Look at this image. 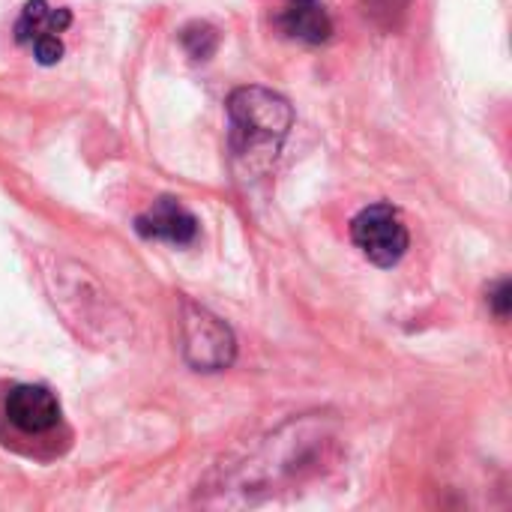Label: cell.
Returning <instances> with one entry per match:
<instances>
[{
    "label": "cell",
    "instance_id": "3957f363",
    "mask_svg": "<svg viewBox=\"0 0 512 512\" xmlns=\"http://www.w3.org/2000/svg\"><path fill=\"white\" fill-rule=\"evenodd\" d=\"M351 240L375 267H396L411 246V234L399 210L390 204H372L360 210L351 222Z\"/></svg>",
    "mask_w": 512,
    "mask_h": 512
},
{
    "label": "cell",
    "instance_id": "5b68a950",
    "mask_svg": "<svg viewBox=\"0 0 512 512\" xmlns=\"http://www.w3.org/2000/svg\"><path fill=\"white\" fill-rule=\"evenodd\" d=\"M135 231L147 240H165L174 246H189L198 237V219L174 198H159L147 213L135 219Z\"/></svg>",
    "mask_w": 512,
    "mask_h": 512
},
{
    "label": "cell",
    "instance_id": "9c48e42d",
    "mask_svg": "<svg viewBox=\"0 0 512 512\" xmlns=\"http://www.w3.org/2000/svg\"><path fill=\"white\" fill-rule=\"evenodd\" d=\"M30 48H33V57H36L42 66H54V63L63 57V42H60V36H57V33L39 36Z\"/></svg>",
    "mask_w": 512,
    "mask_h": 512
},
{
    "label": "cell",
    "instance_id": "8992f818",
    "mask_svg": "<svg viewBox=\"0 0 512 512\" xmlns=\"http://www.w3.org/2000/svg\"><path fill=\"white\" fill-rule=\"evenodd\" d=\"M276 27L282 36L306 45H321L333 36V18L321 0H282L276 9Z\"/></svg>",
    "mask_w": 512,
    "mask_h": 512
},
{
    "label": "cell",
    "instance_id": "6da1fadb",
    "mask_svg": "<svg viewBox=\"0 0 512 512\" xmlns=\"http://www.w3.org/2000/svg\"><path fill=\"white\" fill-rule=\"evenodd\" d=\"M231 150L246 162H270L294 126L291 102L267 87L249 84L228 96Z\"/></svg>",
    "mask_w": 512,
    "mask_h": 512
},
{
    "label": "cell",
    "instance_id": "30bf717a",
    "mask_svg": "<svg viewBox=\"0 0 512 512\" xmlns=\"http://www.w3.org/2000/svg\"><path fill=\"white\" fill-rule=\"evenodd\" d=\"M489 306H492V312L498 315V321H507V318H510L512 288H510V282H507V279L495 285V291L489 294Z\"/></svg>",
    "mask_w": 512,
    "mask_h": 512
},
{
    "label": "cell",
    "instance_id": "7a4b0ae2",
    "mask_svg": "<svg viewBox=\"0 0 512 512\" xmlns=\"http://www.w3.org/2000/svg\"><path fill=\"white\" fill-rule=\"evenodd\" d=\"M183 357L195 372H222L237 357V342L231 327L207 312L204 306L183 303Z\"/></svg>",
    "mask_w": 512,
    "mask_h": 512
},
{
    "label": "cell",
    "instance_id": "ba28073f",
    "mask_svg": "<svg viewBox=\"0 0 512 512\" xmlns=\"http://www.w3.org/2000/svg\"><path fill=\"white\" fill-rule=\"evenodd\" d=\"M180 42L192 60H210L219 48V30L207 21H192L180 30Z\"/></svg>",
    "mask_w": 512,
    "mask_h": 512
},
{
    "label": "cell",
    "instance_id": "277c9868",
    "mask_svg": "<svg viewBox=\"0 0 512 512\" xmlns=\"http://www.w3.org/2000/svg\"><path fill=\"white\" fill-rule=\"evenodd\" d=\"M6 417L15 429L27 435L51 432L60 420V405L51 390L36 384H21L6 396Z\"/></svg>",
    "mask_w": 512,
    "mask_h": 512
},
{
    "label": "cell",
    "instance_id": "52a82bcc",
    "mask_svg": "<svg viewBox=\"0 0 512 512\" xmlns=\"http://www.w3.org/2000/svg\"><path fill=\"white\" fill-rule=\"evenodd\" d=\"M69 24H72L69 9H54V6H48L45 0H30V3L21 9V18L15 21V39H18L21 45H33L39 36L63 33Z\"/></svg>",
    "mask_w": 512,
    "mask_h": 512
}]
</instances>
